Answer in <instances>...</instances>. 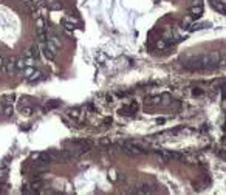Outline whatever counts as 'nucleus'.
Segmentation results:
<instances>
[{"label":"nucleus","instance_id":"6ab92c4d","mask_svg":"<svg viewBox=\"0 0 226 195\" xmlns=\"http://www.w3.org/2000/svg\"><path fill=\"white\" fill-rule=\"evenodd\" d=\"M25 57H33V51H31V48L25 51Z\"/></svg>","mask_w":226,"mask_h":195},{"label":"nucleus","instance_id":"39448f33","mask_svg":"<svg viewBox=\"0 0 226 195\" xmlns=\"http://www.w3.org/2000/svg\"><path fill=\"white\" fill-rule=\"evenodd\" d=\"M3 115H5L6 118H11V116L14 115V109H13V105H11V104L5 105V109H3Z\"/></svg>","mask_w":226,"mask_h":195},{"label":"nucleus","instance_id":"7ed1b4c3","mask_svg":"<svg viewBox=\"0 0 226 195\" xmlns=\"http://www.w3.org/2000/svg\"><path fill=\"white\" fill-rule=\"evenodd\" d=\"M40 79H43V75H42L40 71H37V70H36V71H33V75L28 78V81H30V82H37V81H40Z\"/></svg>","mask_w":226,"mask_h":195},{"label":"nucleus","instance_id":"f8f14e48","mask_svg":"<svg viewBox=\"0 0 226 195\" xmlns=\"http://www.w3.org/2000/svg\"><path fill=\"white\" fill-rule=\"evenodd\" d=\"M43 54H45V57H46V59H50V61H53V59H54V56H56V54H53L50 50H46V48L43 50Z\"/></svg>","mask_w":226,"mask_h":195},{"label":"nucleus","instance_id":"aec40b11","mask_svg":"<svg viewBox=\"0 0 226 195\" xmlns=\"http://www.w3.org/2000/svg\"><path fill=\"white\" fill-rule=\"evenodd\" d=\"M23 113H25V115H31V113H33V109H30V107L23 109Z\"/></svg>","mask_w":226,"mask_h":195},{"label":"nucleus","instance_id":"423d86ee","mask_svg":"<svg viewBox=\"0 0 226 195\" xmlns=\"http://www.w3.org/2000/svg\"><path fill=\"white\" fill-rule=\"evenodd\" d=\"M212 6L217 9V11H220L221 14L224 13V6H223V3H220L218 0H212Z\"/></svg>","mask_w":226,"mask_h":195},{"label":"nucleus","instance_id":"dca6fc26","mask_svg":"<svg viewBox=\"0 0 226 195\" xmlns=\"http://www.w3.org/2000/svg\"><path fill=\"white\" fill-rule=\"evenodd\" d=\"M13 99H14V94H11V96H5V102H6V104H11Z\"/></svg>","mask_w":226,"mask_h":195},{"label":"nucleus","instance_id":"5701e85b","mask_svg":"<svg viewBox=\"0 0 226 195\" xmlns=\"http://www.w3.org/2000/svg\"><path fill=\"white\" fill-rule=\"evenodd\" d=\"M0 67H3V59L0 57Z\"/></svg>","mask_w":226,"mask_h":195},{"label":"nucleus","instance_id":"f3484780","mask_svg":"<svg viewBox=\"0 0 226 195\" xmlns=\"http://www.w3.org/2000/svg\"><path fill=\"white\" fill-rule=\"evenodd\" d=\"M31 186H33V187H34V190H36V189H39V187H42V181H34V183H33Z\"/></svg>","mask_w":226,"mask_h":195},{"label":"nucleus","instance_id":"1a4fd4ad","mask_svg":"<svg viewBox=\"0 0 226 195\" xmlns=\"http://www.w3.org/2000/svg\"><path fill=\"white\" fill-rule=\"evenodd\" d=\"M22 71H23V76H25V78L28 79V78H30V76L33 75V71H34V68H33V67H25V68H23Z\"/></svg>","mask_w":226,"mask_h":195},{"label":"nucleus","instance_id":"a211bd4d","mask_svg":"<svg viewBox=\"0 0 226 195\" xmlns=\"http://www.w3.org/2000/svg\"><path fill=\"white\" fill-rule=\"evenodd\" d=\"M64 27H65V30H73V25H71V23H67V22H64Z\"/></svg>","mask_w":226,"mask_h":195},{"label":"nucleus","instance_id":"9b49d317","mask_svg":"<svg viewBox=\"0 0 226 195\" xmlns=\"http://www.w3.org/2000/svg\"><path fill=\"white\" fill-rule=\"evenodd\" d=\"M36 27H37V30H43L45 28V20L40 19V17H37L36 19Z\"/></svg>","mask_w":226,"mask_h":195},{"label":"nucleus","instance_id":"4468645a","mask_svg":"<svg viewBox=\"0 0 226 195\" xmlns=\"http://www.w3.org/2000/svg\"><path fill=\"white\" fill-rule=\"evenodd\" d=\"M31 51H33V57H37V56H39V53H40V51H39V46H37V45L31 48Z\"/></svg>","mask_w":226,"mask_h":195},{"label":"nucleus","instance_id":"4be33fe9","mask_svg":"<svg viewBox=\"0 0 226 195\" xmlns=\"http://www.w3.org/2000/svg\"><path fill=\"white\" fill-rule=\"evenodd\" d=\"M109 123H112V118H106L104 119V124H109Z\"/></svg>","mask_w":226,"mask_h":195},{"label":"nucleus","instance_id":"f03ea898","mask_svg":"<svg viewBox=\"0 0 226 195\" xmlns=\"http://www.w3.org/2000/svg\"><path fill=\"white\" fill-rule=\"evenodd\" d=\"M208 59H209L211 64L217 65V64L220 62V53H218V51H212L211 54H208Z\"/></svg>","mask_w":226,"mask_h":195},{"label":"nucleus","instance_id":"6e6552de","mask_svg":"<svg viewBox=\"0 0 226 195\" xmlns=\"http://www.w3.org/2000/svg\"><path fill=\"white\" fill-rule=\"evenodd\" d=\"M48 8L51 9V11H57V9H62V3L61 2H51Z\"/></svg>","mask_w":226,"mask_h":195},{"label":"nucleus","instance_id":"2eb2a0df","mask_svg":"<svg viewBox=\"0 0 226 195\" xmlns=\"http://www.w3.org/2000/svg\"><path fill=\"white\" fill-rule=\"evenodd\" d=\"M161 98L164 99V101H163V105H167V104H169V99H170V98H169V94H163Z\"/></svg>","mask_w":226,"mask_h":195},{"label":"nucleus","instance_id":"b1692460","mask_svg":"<svg viewBox=\"0 0 226 195\" xmlns=\"http://www.w3.org/2000/svg\"><path fill=\"white\" fill-rule=\"evenodd\" d=\"M0 112H2V105H0Z\"/></svg>","mask_w":226,"mask_h":195},{"label":"nucleus","instance_id":"9d476101","mask_svg":"<svg viewBox=\"0 0 226 195\" xmlns=\"http://www.w3.org/2000/svg\"><path fill=\"white\" fill-rule=\"evenodd\" d=\"M48 40L51 42V43H54V45H56L57 48L61 46V39H59L57 36H48Z\"/></svg>","mask_w":226,"mask_h":195},{"label":"nucleus","instance_id":"20e7f679","mask_svg":"<svg viewBox=\"0 0 226 195\" xmlns=\"http://www.w3.org/2000/svg\"><path fill=\"white\" fill-rule=\"evenodd\" d=\"M189 13H191L194 17H200V16H202V13H203V8L200 6V5H198V6H192V8L189 9Z\"/></svg>","mask_w":226,"mask_h":195},{"label":"nucleus","instance_id":"412c9836","mask_svg":"<svg viewBox=\"0 0 226 195\" xmlns=\"http://www.w3.org/2000/svg\"><path fill=\"white\" fill-rule=\"evenodd\" d=\"M70 115L76 118V116H78V110H76V109H74V110H70Z\"/></svg>","mask_w":226,"mask_h":195},{"label":"nucleus","instance_id":"ddd939ff","mask_svg":"<svg viewBox=\"0 0 226 195\" xmlns=\"http://www.w3.org/2000/svg\"><path fill=\"white\" fill-rule=\"evenodd\" d=\"M99 144H101V145H110V144H112V141H110L109 138H101Z\"/></svg>","mask_w":226,"mask_h":195},{"label":"nucleus","instance_id":"0eeeda50","mask_svg":"<svg viewBox=\"0 0 226 195\" xmlns=\"http://www.w3.org/2000/svg\"><path fill=\"white\" fill-rule=\"evenodd\" d=\"M25 67V57H20V59H16V70H23Z\"/></svg>","mask_w":226,"mask_h":195},{"label":"nucleus","instance_id":"f257e3e1","mask_svg":"<svg viewBox=\"0 0 226 195\" xmlns=\"http://www.w3.org/2000/svg\"><path fill=\"white\" fill-rule=\"evenodd\" d=\"M3 68H5V71L6 73H14L16 71V57H9L8 61H5L3 62Z\"/></svg>","mask_w":226,"mask_h":195}]
</instances>
